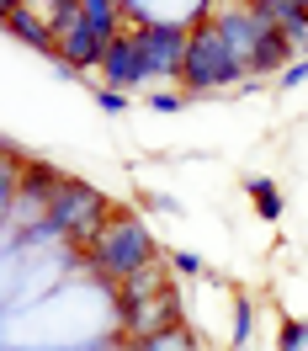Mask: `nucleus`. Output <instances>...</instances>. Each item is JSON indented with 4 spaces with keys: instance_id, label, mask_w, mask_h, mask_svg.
Returning a JSON list of instances; mask_svg holds the SVG:
<instances>
[{
    "instance_id": "11",
    "label": "nucleus",
    "mask_w": 308,
    "mask_h": 351,
    "mask_svg": "<svg viewBox=\"0 0 308 351\" xmlns=\"http://www.w3.org/2000/svg\"><path fill=\"white\" fill-rule=\"evenodd\" d=\"M128 351H202V341L192 325H170V330H159V335H149V341H138Z\"/></svg>"
},
{
    "instance_id": "12",
    "label": "nucleus",
    "mask_w": 308,
    "mask_h": 351,
    "mask_svg": "<svg viewBox=\"0 0 308 351\" xmlns=\"http://www.w3.org/2000/svg\"><path fill=\"white\" fill-rule=\"evenodd\" d=\"M244 186H250V202H255V213H261L266 223H277L282 219V192H277V181H271V176H250V181H244Z\"/></svg>"
},
{
    "instance_id": "10",
    "label": "nucleus",
    "mask_w": 308,
    "mask_h": 351,
    "mask_svg": "<svg viewBox=\"0 0 308 351\" xmlns=\"http://www.w3.org/2000/svg\"><path fill=\"white\" fill-rule=\"evenodd\" d=\"M287 59H292V43H287V32H282V27H271L261 43H255L250 75H287Z\"/></svg>"
},
{
    "instance_id": "15",
    "label": "nucleus",
    "mask_w": 308,
    "mask_h": 351,
    "mask_svg": "<svg viewBox=\"0 0 308 351\" xmlns=\"http://www.w3.org/2000/svg\"><path fill=\"white\" fill-rule=\"evenodd\" d=\"M186 107V90H154L149 96V112H181Z\"/></svg>"
},
{
    "instance_id": "14",
    "label": "nucleus",
    "mask_w": 308,
    "mask_h": 351,
    "mask_svg": "<svg viewBox=\"0 0 308 351\" xmlns=\"http://www.w3.org/2000/svg\"><path fill=\"white\" fill-rule=\"evenodd\" d=\"M308 346V319H282L277 330V351H303Z\"/></svg>"
},
{
    "instance_id": "17",
    "label": "nucleus",
    "mask_w": 308,
    "mask_h": 351,
    "mask_svg": "<svg viewBox=\"0 0 308 351\" xmlns=\"http://www.w3.org/2000/svg\"><path fill=\"white\" fill-rule=\"evenodd\" d=\"M96 107H101V112H112V117H117V112H123V107H128V90H101V96H96Z\"/></svg>"
},
{
    "instance_id": "1",
    "label": "nucleus",
    "mask_w": 308,
    "mask_h": 351,
    "mask_svg": "<svg viewBox=\"0 0 308 351\" xmlns=\"http://www.w3.org/2000/svg\"><path fill=\"white\" fill-rule=\"evenodd\" d=\"M192 48H186V69H181V90L186 96H202V90H223V86H244L250 80V64H240L229 43L218 32V11L197 5L192 16Z\"/></svg>"
},
{
    "instance_id": "4",
    "label": "nucleus",
    "mask_w": 308,
    "mask_h": 351,
    "mask_svg": "<svg viewBox=\"0 0 308 351\" xmlns=\"http://www.w3.org/2000/svg\"><path fill=\"white\" fill-rule=\"evenodd\" d=\"M133 38H138V48H144V59H149V75L181 80L186 48H192V22H165V16H154V22L133 27Z\"/></svg>"
},
{
    "instance_id": "6",
    "label": "nucleus",
    "mask_w": 308,
    "mask_h": 351,
    "mask_svg": "<svg viewBox=\"0 0 308 351\" xmlns=\"http://www.w3.org/2000/svg\"><path fill=\"white\" fill-rule=\"evenodd\" d=\"M170 325H186V304H181V293L170 287L165 298H154V304H133L123 308V341L128 346H138V341H149V335H159V330H170Z\"/></svg>"
},
{
    "instance_id": "16",
    "label": "nucleus",
    "mask_w": 308,
    "mask_h": 351,
    "mask_svg": "<svg viewBox=\"0 0 308 351\" xmlns=\"http://www.w3.org/2000/svg\"><path fill=\"white\" fill-rule=\"evenodd\" d=\"M170 266H176L181 277H202V256H192V250H176V256H170Z\"/></svg>"
},
{
    "instance_id": "9",
    "label": "nucleus",
    "mask_w": 308,
    "mask_h": 351,
    "mask_svg": "<svg viewBox=\"0 0 308 351\" xmlns=\"http://www.w3.org/2000/svg\"><path fill=\"white\" fill-rule=\"evenodd\" d=\"M0 16H5V32L22 38L27 48H38V53H48V59L59 53V38H53V27L43 22L38 5H16V0H11V5H0Z\"/></svg>"
},
{
    "instance_id": "2",
    "label": "nucleus",
    "mask_w": 308,
    "mask_h": 351,
    "mask_svg": "<svg viewBox=\"0 0 308 351\" xmlns=\"http://www.w3.org/2000/svg\"><path fill=\"white\" fill-rule=\"evenodd\" d=\"M149 261H159V245H154V229L144 219H133V213H117L107 223V234L86 250V271L96 282H112V287Z\"/></svg>"
},
{
    "instance_id": "8",
    "label": "nucleus",
    "mask_w": 308,
    "mask_h": 351,
    "mask_svg": "<svg viewBox=\"0 0 308 351\" xmlns=\"http://www.w3.org/2000/svg\"><path fill=\"white\" fill-rule=\"evenodd\" d=\"M165 256H159V261H149V266H138V271H133V277H123V282L112 287V298H117V304L123 308H133V304H154V298H165V293H170V271H165Z\"/></svg>"
},
{
    "instance_id": "13",
    "label": "nucleus",
    "mask_w": 308,
    "mask_h": 351,
    "mask_svg": "<svg viewBox=\"0 0 308 351\" xmlns=\"http://www.w3.org/2000/svg\"><path fill=\"white\" fill-rule=\"evenodd\" d=\"M250 330H255V304H250V298H234V351L250 346Z\"/></svg>"
},
{
    "instance_id": "5",
    "label": "nucleus",
    "mask_w": 308,
    "mask_h": 351,
    "mask_svg": "<svg viewBox=\"0 0 308 351\" xmlns=\"http://www.w3.org/2000/svg\"><path fill=\"white\" fill-rule=\"evenodd\" d=\"M271 27L277 22L261 11V0H250V5H223L218 11V32H223V43H229V53H234L240 64L255 59V43H261ZM250 80H255V75H250Z\"/></svg>"
},
{
    "instance_id": "18",
    "label": "nucleus",
    "mask_w": 308,
    "mask_h": 351,
    "mask_svg": "<svg viewBox=\"0 0 308 351\" xmlns=\"http://www.w3.org/2000/svg\"><path fill=\"white\" fill-rule=\"evenodd\" d=\"M308 80V59H298V64H287V75H282V86L292 90V86H303Z\"/></svg>"
},
{
    "instance_id": "7",
    "label": "nucleus",
    "mask_w": 308,
    "mask_h": 351,
    "mask_svg": "<svg viewBox=\"0 0 308 351\" xmlns=\"http://www.w3.org/2000/svg\"><path fill=\"white\" fill-rule=\"evenodd\" d=\"M101 75H107V86L112 90H133V86H144V80H154L149 75V59H144V48H138V38H133V27L112 43L107 53V64H101Z\"/></svg>"
},
{
    "instance_id": "3",
    "label": "nucleus",
    "mask_w": 308,
    "mask_h": 351,
    "mask_svg": "<svg viewBox=\"0 0 308 351\" xmlns=\"http://www.w3.org/2000/svg\"><path fill=\"white\" fill-rule=\"evenodd\" d=\"M117 219V208H112V197L101 192V186H90V181H75L69 176L64 192L53 197V213H48V234H59V240L80 245V250H90V245L107 234V223Z\"/></svg>"
},
{
    "instance_id": "19",
    "label": "nucleus",
    "mask_w": 308,
    "mask_h": 351,
    "mask_svg": "<svg viewBox=\"0 0 308 351\" xmlns=\"http://www.w3.org/2000/svg\"><path fill=\"white\" fill-rule=\"evenodd\" d=\"M240 351H255V346H240Z\"/></svg>"
}]
</instances>
